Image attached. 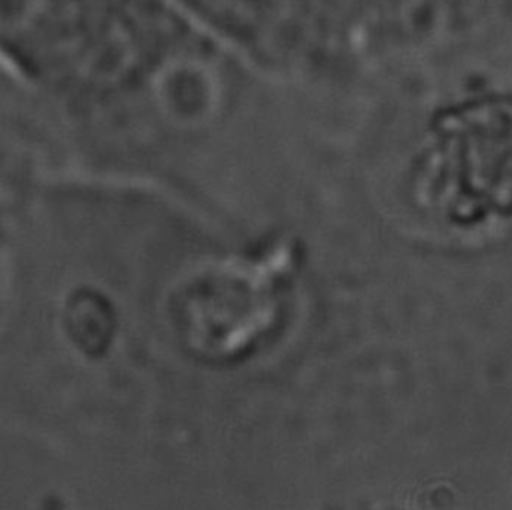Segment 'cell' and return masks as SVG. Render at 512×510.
Returning a JSON list of instances; mask_svg holds the SVG:
<instances>
[{"mask_svg": "<svg viewBox=\"0 0 512 510\" xmlns=\"http://www.w3.org/2000/svg\"><path fill=\"white\" fill-rule=\"evenodd\" d=\"M182 34L166 0H0V70L112 142L160 110Z\"/></svg>", "mask_w": 512, "mask_h": 510, "instance_id": "obj_1", "label": "cell"}, {"mask_svg": "<svg viewBox=\"0 0 512 510\" xmlns=\"http://www.w3.org/2000/svg\"><path fill=\"white\" fill-rule=\"evenodd\" d=\"M286 250L262 262L228 264L190 276L174 292L170 314L184 348L202 360H234L266 336L280 312Z\"/></svg>", "mask_w": 512, "mask_h": 510, "instance_id": "obj_2", "label": "cell"}]
</instances>
